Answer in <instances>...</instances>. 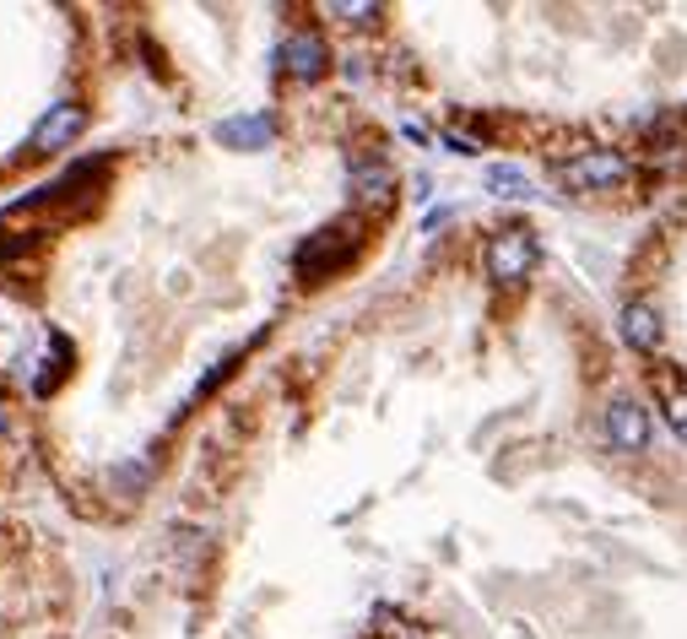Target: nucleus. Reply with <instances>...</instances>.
Here are the masks:
<instances>
[{"instance_id":"obj_12","label":"nucleus","mask_w":687,"mask_h":639,"mask_svg":"<svg viewBox=\"0 0 687 639\" xmlns=\"http://www.w3.org/2000/svg\"><path fill=\"white\" fill-rule=\"evenodd\" d=\"M336 16H347V22H358V27H369V22H379V5H330Z\"/></svg>"},{"instance_id":"obj_1","label":"nucleus","mask_w":687,"mask_h":639,"mask_svg":"<svg viewBox=\"0 0 687 639\" xmlns=\"http://www.w3.org/2000/svg\"><path fill=\"white\" fill-rule=\"evenodd\" d=\"M358 244H363V228L358 222H330V228H320V233H309L298 244L292 266H298L303 282H325V277H336L358 255Z\"/></svg>"},{"instance_id":"obj_5","label":"nucleus","mask_w":687,"mask_h":639,"mask_svg":"<svg viewBox=\"0 0 687 639\" xmlns=\"http://www.w3.org/2000/svg\"><path fill=\"white\" fill-rule=\"evenodd\" d=\"M601 429H606L612 450H623V456H639L650 445V412L634 396H612L606 412H601Z\"/></svg>"},{"instance_id":"obj_7","label":"nucleus","mask_w":687,"mask_h":639,"mask_svg":"<svg viewBox=\"0 0 687 639\" xmlns=\"http://www.w3.org/2000/svg\"><path fill=\"white\" fill-rule=\"evenodd\" d=\"M217 147H233V153H266L276 142V120L261 109V114H233V120H217Z\"/></svg>"},{"instance_id":"obj_6","label":"nucleus","mask_w":687,"mask_h":639,"mask_svg":"<svg viewBox=\"0 0 687 639\" xmlns=\"http://www.w3.org/2000/svg\"><path fill=\"white\" fill-rule=\"evenodd\" d=\"M276 65H281V76H292V82H320V76L330 71V49H325L320 33H287L281 49H276Z\"/></svg>"},{"instance_id":"obj_3","label":"nucleus","mask_w":687,"mask_h":639,"mask_svg":"<svg viewBox=\"0 0 687 639\" xmlns=\"http://www.w3.org/2000/svg\"><path fill=\"white\" fill-rule=\"evenodd\" d=\"M617 179H628V158L617 147H590L579 158L557 162V184L563 190H612Z\"/></svg>"},{"instance_id":"obj_8","label":"nucleus","mask_w":687,"mask_h":639,"mask_svg":"<svg viewBox=\"0 0 687 639\" xmlns=\"http://www.w3.org/2000/svg\"><path fill=\"white\" fill-rule=\"evenodd\" d=\"M617 330H623V341L634 347V352H644V358H655L661 352V315L650 310V304H623V319H617Z\"/></svg>"},{"instance_id":"obj_11","label":"nucleus","mask_w":687,"mask_h":639,"mask_svg":"<svg viewBox=\"0 0 687 639\" xmlns=\"http://www.w3.org/2000/svg\"><path fill=\"white\" fill-rule=\"evenodd\" d=\"M661 412H666V423H672V434L687 445V390H666V401H661Z\"/></svg>"},{"instance_id":"obj_10","label":"nucleus","mask_w":687,"mask_h":639,"mask_svg":"<svg viewBox=\"0 0 687 639\" xmlns=\"http://www.w3.org/2000/svg\"><path fill=\"white\" fill-rule=\"evenodd\" d=\"M352 190H358V195H385V190H390V168H385V162L352 168Z\"/></svg>"},{"instance_id":"obj_9","label":"nucleus","mask_w":687,"mask_h":639,"mask_svg":"<svg viewBox=\"0 0 687 639\" xmlns=\"http://www.w3.org/2000/svg\"><path fill=\"white\" fill-rule=\"evenodd\" d=\"M482 184H487L493 195H504V201H537V184H531L526 168H515V162H487V168H482Z\"/></svg>"},{"instance_id":"obj_4","label":"nucleus","mask_w":687,"mask_h":639,"mask_svg":"<svg viewBox=\"0 0 687 639\" xmlns=\"http://www.w3.org/2000/svg\"><path fill=\"white\" fill-rule=\"evenodd\" d=\"M87 120H93V114H87V104L60 98V104H49V109H44V120L33 125V142H27V147H33L38 158H55V153H65V147L87 131Z\"/></svg>"},{"instance_id":"obj_2","label":"nucleus","mask_w":687,"mask_h":639,"mask_svg":"<svg viewBox=\"0 0 687 639\" xmlns=\"http://www.w3.org/2000/svg\"><path fill=\"white\" fill-rule=\"evenodd\" d=\"M537 233L531 228H498L493 239H487V250H482V266H487V277L498 282V288H515V282H526L531 272H537Z\"/></svg>"},{"instance_id":"obj_13","label":"nucleus","mask_w":687,"mask_h":639,"mask_svg":"<svg viewBox=\"0 0 687 639\" xmlns=\"http://www.w3.org/2000/svg\"><path fill=\"white\" fill-rule=\"evenodd\" d=\"M5 423H11V412H5V401H0V434H5Z\"/></svg>"}]
</instances>
